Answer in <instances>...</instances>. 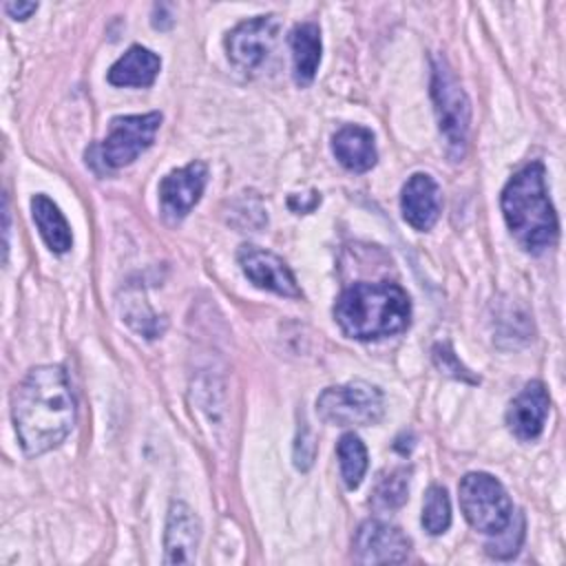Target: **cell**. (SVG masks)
Here are the masks:
<instances>
[{
	"mask_svg": "<svg viewBox=\"0 0 566 566\" xmlns=\"http://www.w3.org/2000/svg\"><path fill=\"white\" fill-rule=\"evenodd\" d=\"M11 418L27 455L62 444L75 424V400L64 367H33L13 391Z\"/></svg>",
	"mask_w": 566,
	"mask_h": 566,
	"instance_id": "1",
	"label": "cell"
},
{
	"mask_svg": "<svg viewBox=\"0 0 566 566\" xmlns=\"http://www.w3.org/2000/svg\"><path fill=\"white\" fill-rule=\"evenodd\" d=\"M290 49L294 62V80L310 84L321 64V29L314 22L296 24L290 33Z\"/></svg>",
	"mask_w": 566,
	"mask_h": 566,
	"instance_id": "17",
	"label": "cell"
},
{
	"mask_svg": "<svg viewBox=\"0 0 566 566\" xmlns=\"http://www.w3.org/2000/svg\"><path fill=\"white\" fill-rule=\"evenodd\" d=\"M433 360H436V365L444 371V374H449V376H453V378H464V380H473L475 382V378L460 365V360L453 356V352L449 349V345H438L436 349H433Z\"/></svg>",
	"mask_w": 566,
	"mask_h": 566,
	"instance_id": "22",
	"label": "cell"
},
{
	"mask_svg": "<svg viewBox=\"0 0 566 566\" xmlns=\"http://www.w3.org/2000/svg\"><path fill=\"white\" fill-rule=\"evenodd\" d=\"M407 491H409V471L407 469H394V471L380 475V480L376 482L371 504L378 511L398 509V506L405 504Z\"/></svg>",
	"mask_w": 566,
	"mask_h": 566,
	"instance_id": "20",
	"label": "cell"
},
{
	"mask_svg": "<svg viewBox=\"0 0 566 566\" xmlns=\"http://www.w3.org/2000/svg\"><path fill=\"white\" fill-rule=\"evenodd\" d=\"M548 411H551V398L544 382L531 380L511 400L506 409V424L515 438L528 442L542 433Z\"/></svg>",
	"mask_w": 566,
	"mask_h": 566,
	"instance_id": "12",
	"label": "cell"
},
{
	"mask_svg": "<svg viewBox=\"0 0 566 566\" xmlns=\"http://www.w3.org/2000/svg\"><path fill=\"white\" fill-rule=\"evenodd\" d=\"M208 184V166L190 161L184 168L170 170L159 181V206L168 221H181L201 199Z\"/></svg>",
	"mask_w": 566,
	"mask_h": 566,
	"instance_id": "9",
	"label": "cell"
},
{
	"mask_svg": "<svg viewBox=\"0 0 566 566\" xmlns=\"http://www.w3.org/2000/svg\"><path fill=\"white\" fill-rule=\"evenodd\" d=\"M237 261H239L243 274L256 287L270 290V292L287 296V298H301L303 296L292 270L274 252L256 248V245H241L239 252H237Z\"/></svg>",
	"mask_w": 566,
	"mask_h": 566,
	"instance_id": "11",
	"label": "cell"
},
{
	"mask_svg": "<svg viewBox=\"0 0 566 566\" xmlns=\"http://www.w3.org/2000/svg\"><path fill=\"white\" fill-rule=\"evenodd\" d=\"M35 9H38L35 2H7V4H4V11H7L13 20H27Z\"/></svg>",
	"mask_w": 566,
	"mask_h": 566,
	"instance_id": "23",
	"label": "cell"
},
{
	"mask_svg": "<svg viewBox=\"0 0 566 566\" xmlns=\"http://www.w3.org/2000/svg\"><path fill=\"white\" fill-rule=\"evenodd\" d=\"M411 542L391 524L367 520L354 535V559L358 564H398L407 562Z\"/></svg>",
	"mask_w": 566,
	"mask_h": 566,
	"instance_id": "10",
	"label": "cell"
},
{
	"mask_svg": "<svg viewBox=\"0 0 566 566\" xmlns=\"http://www.w3.org/2000/svg\"><path fill=\"white\" fill-rule=\"evenodd\" d=\"M332 150L336 159L352 172H367L369 168L376 166V159H378L371 130L356 124L343 126L334 135Z\"/></svg>",
	"mask_w": 566,
	"mask_h": 566,
	"instance_id": "15",
	"label": "cell"
},
{
	"mask_svg": "<svg viewBox=\"0 0 566 566\" xmlns=\"http://www.w3.org/2000/svg\"><path fill=\"white\" fill-rule=\"evenodd\" d=\"M502 214L515 241L531 254H539L557 241L559 223L546 190V170L533 161L517 170L502 190Z\"/></svg>",
	"mask_w": 566,
	"mask_h": 566,
	"instance_id": "2",
	"label": "cell"
},
{
	"mask_svg": "<svg viewBox=\"0 0 566 566\" xmlns=\"http://www.w3.org/2000/svg\"><path fill=\"white\" fill-rule=\"evenodd\" d=\"M336 453H338L340 475L347 489H356L363 482L367 471V449L363 440L354 433H345L336 444Z\"/></svg>",
	"mask_w": 566,
	"mask_h": 566,
	"instance_id": "19",
	"label": "cell"
},
{
	"mask_svg": "<svg viewBox=\"0 0 566 566\" xmlns=\"http://www.w3.org/2000/svg\"><path fill=\"white\" fill-rule=\"evenodd\" d=\"M431 97L438 117V128L444 137L447 153L453 159H460L467 150L469 124H471V104L460 82L455 80L451 66L442 55L433 57L431 73Z\"/></svg>",
	"mask_w": 566,
	"mask_h": 566,
	"instance_id": "4",
	"label": "cell"
},
{
	"mask_svg": "<svg viewBox=\"0 0 566 566\" xmlns=\"http://www.w3.org/2000/svg\"><path fill=\"white\" fill-rule=\"evenodd\" d=\"M405 221L416 230H429L440 214V188L427 172H413L400 192Z\"/></svg>",
	"mask_w": 566,
	"mask_h": 566,
	"instance_id": "14",
	"label": "cell"
},
{
	"mask_svg": "<svg viewBox=\"0 0 566 566\" xmlns=\"http://www.w3.org/2000/svg\"><path fill=\"white\" fill-rule=\"evenodd\" d=\"M382 394L378 387L356 380L327 387L316 398L318 418L336 427H367L382 416Z\"/></svg>",
	"mask_w": 566,
	"mask_h": 566,
	"instance_id": "6",
	"label": "cell"
},
{
	"mask_svg": "<svg viewBox=\"0 0 566 566\" xmlns=\"http://www.w3.org/2000/svg\"><path fill=\"white\" fill-rule=\"evenodd\" d=\"M161 124V113L144 115H117L111 119L108 135L99 146L102 161L108 168H122L133 164L146 148H150L155 133Z\"/></svg>",
	"mask_w": 566,
	"mask_h": 566,
	"instance_id": "7",
	"label": "cell"
},
{
	"mask_svg": "<svg viewBox=\"0 0 566 566\" xmlns=\"http://www.w3.org/2000/svg\"><path fill=\"white\" fill-rule=\"evenodd\" d=\"M161 60L146 46L133 44L111 69L108 82L113 86H150L159 73Z\"/></svg>",
	"mask_w": 566,
	"mask_h": 566,
	"instance_id": "16",
	"label": "cell"
},
{
	"mask_svg": "<svg viewBox=\"0 0 566 566\" xmlns=\"http://www.w3.org/2000/svg\"><path fill=\"white\" fill-rule=\"evenodd\" d=\"M31 214L51 252L64 254L73 245V234L64 214L46 195H35L31 199Z\"/></svg>",
	"mask_w": 566,
	"mask_h": 566,
	"instance_id": "18",
	"label": "cell"
},
{
	"mask_svg": "<svg viewBox=\"0 0 566 566\" xmlns=\"http://www.w3.org/2000/svg\"><path fill=\"white\" fill-rule=\"evenodd\" d=\"M458 493L460 509L475 531L500 535L513 522V502L497 478L482 471L467 473L460 480Z\"/></svg>",
	"mask_w": 566,
	"mask_h": 566,
	"instance_id": "5",
	"label": "cell"
},
{
	"mask_svg": "<svg viewBox=\"0 0 566 566\" xmlns=\"http://www.w3.org/2000/svg\"><path fill=\"white\" fill-rule=\"evenodd\" d=\"M451 524V502L444 486H429L422 506V526L431 535H440Z\"/></svg>",
	"mask_w": 566,
	"mask_h": 566,
	"instance_id": "21",
	"label": "cell"
},
{
	"mask_svg": "<svg viewBox=\"0 0 566 566\" xmlns=\"http://www.w3.org/2000/svg\"><path fill=\"white\" fill-rule=\"evenodd\" d=\"M411 301L396 283H354L340 292L334 318L340 329L356 340H378L394 336L409 325Z\"/></svg>",
	"mask_w": 566,
	"mask_h": 566,
	"instance_id": "3",
	"label": "cell"
},
{
	"mask_svg": "<svg viewBox=\"0 0 566 566\" xmlns=\"http://www.w3.org/2000/svg\"><path fill=\"white\" fill-rule=\"evenodd\" d=\"M201 539V522L195 511L184 502H172L166 520L164 551L166 564H190L195 562L197 546Z\"/></svg>",
	"mask_w": 566,
	"mask_h": 566,
	"instance_id": "13",
	"label": "cell"
},
{
	"mask_svg": "<svg viewBox=\"0 0 566 566\" xmlns=\"http://www.w3.org/2000/svg\"><path fill=\"white\" fill-rule=\"evenodd\" d=\"M276 35H279L276 15H256V18L243 20L226 38L228 57L245 73L259 71L268 62L276 44Z\"/></svg>",
	"mask_w": 566,
	"mask_h": 566,
	"instance_id": "8",
	"label": "cell"
}]
</instances>
